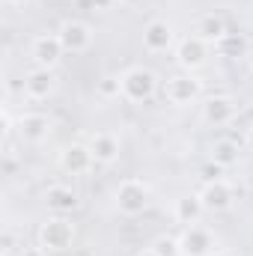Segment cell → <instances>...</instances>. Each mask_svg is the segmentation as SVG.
Returning a JSON list of instances; mask_svg holds the SVG:
<instances>
[{
  "label": "cell",
  "mask_w": 253,
  "mask_h": 256,
  "mask_svg": "<svg viewBox=\"0 0 253 256\" xmlns=\"http://www.w3.org/2000/svg\"><path fill=\"white\" fill-rule=\"evenodd\" d=\"M212 161H214V164H220L224 170H226V167H232V164L238 161V146H236L232 140H218V143L212 146Z\"/></svg>",
  "instance_id": "cell-19"
},
{
  "label": "cell",
  "mask_w": 253,
  "mask_h": 256,
  "mask_svg": "<svg viewBox=\"0 0 253 256\" xmlns=\"http://www.w3.org/2000/svg\"><path fill=\"white\" fill-rule=\"evenodd\" d=\"M152 250L158 256H182L179 238H173V236H158V238L152 242Z\"/></svg>",
  "instance_id": "cell-20"
},
{
  "label": "cell",
  "mask_w": 253,
  "mask_h": 256,
  "mask_svg": "<svg viewBox=\"0 0 253 256\" xmlns=\"http://www.w3.org/2000/svg\"><path fill=\"white\" fill-rule=\"evenodd\" d=\"M200 200L206 206V212H226L232 206V188L224 179H212L206 182V188L200 191Z\"/></svg>",
  "instance_id": "cell-13"
},
{
  "label": "cell",
  "mask_w": 253,
  "mask_h": 256,
  "mask_svg": "<svg viewBox=\"0 0 253 256\" xmlns=\"http://www.w3.org/2000/svg\"><path fill=\"white\" fill-rule=\"evenodd\" d=\"M63 54H66V48H63V42H60L57 33H42L30 45V57L36 60L39 68H54V66L63 60Z\"/></svg>",
  "instance_id": "cell-4"
},
{
  "label": "cell",
  "mask_w": 253,
  "mask_h": 256,
  "mask_svg": "<svg viewBox=\"0 0 253 256\" xmlns=\"http://www.w3.org/2000/svg\"><path fill=\"white\" fill-rule=\"evenodd\" d=\"M212 256H236V254H232V250H214Z\"/></svg>",
  "instance_id": "cell-26"
},
{
  "label": "cell",
  "mask_w": 253,
  "mask_h": 256,
  "mask_svg": "<svg viewBox=\"0 0 253 256\" xmlns=\"http://www.w3.org/2000/svg\"><path fill=\"white\" fill-rule=\"evenodd\" d=\"M202 212H206V206H202L200 194H188V196L176 200V208H173L176 220H179V224H185V226H194V224L202 218Z\"/></svg>",
  "instance_id": "cell-17"
},
{
  "label": "cell",
  "mask_w": 253,
  "mask_h": 256,
  "mask_svg": "<svg viewBox=\"0 0 253 256\" xmlns=\"http://www.w3.org/2000/svg\"><path fill=\"white\" fill-rule=\"evenodd\" d=\"M179 248H182V256H212L218 250L214 248V236L206 226H200V224L185 226V232L179 238Z\"/></svg>",
  "instance_id": "cell-5"
},
{
  "label": "cell",
  "mask_w": 253,
  "mask_h": 256,
  "mask_svg": "<svg viewBox=\"0 0 253 256\" xmlns=\"http://www.w3.org/2000/svg\"><path fill=\"white\" fill-rule=\"evenodd\" d=\"M120 84H122V96H126L128 102H146V98H152L155 90H158L155 72H149V68H143V66H134V68L122 72V74H120Z\"/></svg>",
  "instance_id": "cell-1"
},
{
  "label": "cell",
  "mask_w": 253,
  "mask_h": 256,
  "mask_svg": "<svg viewBox=\"0 0 253 256\" xmlns=\"http://www.w3.org/2000/svg\"><path fill=\"white\" fill-rule=\"evenodd\" d=\"M42 254H45V250L39 248V250H24V254H21V256H42Z\"/></svg>",
  "instance_id": "cell-25"
},
{
  "label": "cell",
  "mask_w": 253,
  "mask_h": 256,
  "mask_svg": "<svg viewBox=\"0 0 253 256\" xmlns=\"http://www.w3.org/2000/svg\"><path fill=\"white\" fill-rule=\"evenodd\" d=\"M45 202L54 214H68V212L78 208V194L72 188H66V185H51L48 194H45Z\"/></svg>",
  "instance_id": "cell-16"
},
{
  "label": "cell",
  "mask_w": 253,
  "mask_h": 256,
  "mask_svg": "<svg viewBox=\"0 0 253 256\" xmlns=\"http://www.w3.org/2000/svg\"><path fill=\"white\" fill-rule=\"evenodd\" d=\"M146 206H149V188H146V182H140V179H122L120 188H116V208L122 214H128V218H137V214L146 212Z\"/></svg>",
  "instance_id": "cell-3"
},
{
  "label": "cell",
  "mask_w": 253,
  "mask_h": 256,
  "mask_svg": "<svg viewBox=\"0 0 253 256\" xmlns=\"http://www.w3.org/2000/svg\"><path fill=\"white\" fill-rule=\"evenodd\" d=\"M110 3H114V0H92V6H96V9H108Z\"/></svg>",
  "instance_id": "cell-24"
},
{
  "label": "cell",
  "mask_w": 253,
  "mask_h": 256,
  "mask_svg": "<svg viewBox=\"0 0 253 256\" xmlns=\"http://www.w3.org/2000/svg\"><path fill=\"white\" fill-rule=\"evenodd\" d=\"M15 250V236L12 232H3V256H9Z\"/></svg>",
  "instance_id": "cell-23"
},
{
  "label": "cell",
  "mask_w": 253,
  "mask_h": 256,
  "mask_svg": "<svg viewBox=\"0 0 253 256\" xmlns=\"http://www.w3.org/2000/svg\"><path fill=\"white\" fill-rule=\"evenodd\" d=\"M57 36H60L63 48L72 51V54H84L92 45V27L84 24V21H63L60 30H57Z\"/></svg>",
  "instance_id": "cell-7"
},
{
  "label": "cell",
  "mask_w": 253,
  "mask_h": 256,
  "mask_svg": "<svg viewBox=\"0 0 253 256\" xmlns=\"http://www.w3.org/2000/svg\"><path fill=\"white\" fill-rule=\"evenodd\" d=\"M196 36L206 39L208 45H212V42H220V39L226 36V21H224L220 15H202L200 24H196Z\"/></svg>",
  "instance_id": "cell-18"
},
{
  "label": "cell",
  "mask_w": 253,
  "mask_h": 256,
  "mask_svg": "<svg viewBox=\"0 0 253 256\" xmlns=\"http://www.w3.org/2000/svg\"><path fill=\"white\" fill-rule=\"evenodd\" d=\"M92 164H96L92 149L84 146V143H72V146H66L63 152H60V167L68 176H84V173L92 170Z\"/></svg>",
  "instance_id": "cell-9"
},
{
  "label": "cell",
  "mask_w": 253,
  "mask_h": 256,
  "mask_svg": "<svg viewBox=\"0 0 253 256\" xmlns=\"http://www.w3.org/2000/svg\"><path fill=\"white\" fill-rule=\"evenodd\" d=\"M173 39H176L173 27H170L167 21H161V18L149 21L146 30H143V48H146L149 54H164V51H170V48H173Z\"/></svg>",
  "instance_id": "cell-10"
},
{
  "label": "cell",
  "mask_w": 253,
  "mask_h": 256,
  "mask_svg": "<svg viewBox=\"0 0 253 256\" xmlns=\"http://www.w3.org/2000/svg\"><path fill=\"white\" fill-rule=\"evenodd\" d=\"M248 146L253 149V128H248Z\"/></svg>",
  "instance_id": "cell-28"
},
{
  "label": "cell",
  "mask_w": 253,
  "mask_h": 256,
  "mask_svg": "<svg viewBox=\"0 0 253 256\" xmlns=\"http://www.w3.org/2000/svg\"><path fill=\"white\" fill-rule=\"evenodd\" d=\"M176 60H179L182 68H188V72L202 68L206 60H208V42L200 39V36H188V39H182V42L176 45Z\"/></svg>",
  "instance_id": "cell-8"
},
{
  "label": "cell",
  "mask_w": 253,
  "mask_h": 256,
  "mask_svg": "<svg viewBox=\"0 0 253 256\" xmlns=\"http://www.w3.org/2000/svg\"><path fill=\"white\" fill-rule=\"evenodd\" d=\"M220 173H224V167H220V164H214V161L206 167V179H208V182H212V179H220Z\"/></svg>",
  "instance_id": "cell-22"
},
{
  "label": "cell",
  "mask_w": 253,
  "mask_h": 256,
  "mask_svg": "<svg viewBox=\"0 0 253 256\" xmlns=\"http://www.w3.org/2000/svg\"><path fill=\"white\" fill-rule=\"evenodd\" d=\"M51 134V120L45 114H24L18 120V137L24 143H42Z\"/></svg>",
  "instance_id": "cell-14"
},
{
  "label": "cell",
  "mask_w": 253,
  "mask_h": 256,
  "mask_svg": "<svg viewBox=\"0 0 253 256\" xmlns=\"http://www.w3.org/2000/svg\"><path fill=\"white\" fill-rule=\"evenodd\" d=\"M238 114V104L232 96H214L202 104V120L208 126H230Z\"/></svg>",
  "instance_id": "cell-11"
},
{
  "label": "cell",
  "mask_w": 253,
  "mask_h": 256,
  "mask_svg": "<svg viewBox=\"0 0 253 256\" xmlns=\"http://www.w3.org/2000/svg\"><path fill=\"white\" fill-rule=\"evenodd\" d=\"M248 63H250V72H253V51L248 54Z\"/></svg>",
  "instance_id": "cell-30"
},
{
  "label": "cell",
  "mask_w": 253,
  "mask_h": 256,
  "mask_svg": "<svg viewBox=\"0 0 253 256\" xmlns=\"http://www.w3.org/2000/svg\"><path fill=\"white\" fill-rule=\"evenodd\" d=\"M200 80L194 78V74H173V78H167V84H164V98L170 102V104H190L196 96H200Z\"/></svg>",
  "instance_id": "cell-6"
},
{
  "label": "cell",
  "mask_w": 253,
  "mask_h": 256,
  "mask_svg": "<svg viewBox=\"0 0 253 256\" xmlns=\"http://www.w3.org/2000/svg\"><path fill=\"white\" fill-rule=\"evenodd\" d=\"M122 3H140V0H122Z\"/></svg>",
  "instance_id": "cell-31"
},
{
  "label": "cell",
  "mask_w": 253,
  "mask_h": 256,
  "mask_svg": "<svg viewBox=\"0 0 253 256\" xmlns=\"http://www.w3.org/2000/svg\"><path fill=\"white\" fill-rule=\"evenodd\" d=\"M120 92H122L120 78H104V80L98 84V96H102V98H116Z\"/></svg>",
  "instance_id": "cell-21"
},
{
  "label": "cell",
  "mask_w": 253,
  "mask_h": 256,
  "mask_svg": "<svg viewBox=\"0 0 253 256\" xmlns=\"http://www.w3.org/2000/svg\"><path fill=\"white\" fill-rule=\"evenodd\" d=\"M3 3H6V6H21L24 0H3Z\"/></svg>",
  "instance_id": "cell-27"
},
{
  "label": "cell",
  "mask_w": 253,
  "mask_h": 256,
  "mask_svg": "<svg viewBox=\"0 0 253 256\" xmlns=\"http://www.w3.org/2000/svg\"><path fill=\"white\" fill-rule=\"evenodd\" d=\"M72 238H74V226H72V220H66L63 214L48 218L39 226V248L45 254H60V250H66L72 244Z\"/></svg>",
  "instance_id": "cell-2"
},
{
  "label": "cell",
  "mask_w": 253,
  "mask_h": 256,
  "mask_svg": "<svg viewBox=\"0 0 253 256\" xmlns=\"http://www.w3.org/2000/svg\"><path fill=\"white\" fill-rule=\"evenodd\" d=\"M90 149H92L96 164H114L120 158V137L110 131H98V134H92Z\"/></svg>",
  "instance_id": "cell-15"
},
{
  "label": "cell",
  "mask_w": 253,
  "mask_h": 256,
  "mask_svg": "<svg viewBox=\"0 0 253 256\" xmlns=\"http://www.w3.org/2000/svg\"><path fill=\"white\" fill-rule=\"evenodd\" d=\"M57 90V78H54V68H33L27 78H24V92H27V98H33V102H42V98H48L51 92Z\"/></svg>",
  "instance_id": "cell-12"
},
{
  "label": "cell",
  "mask_w": 253,
  "mask_h": 256,
  "mask_svg": "<svg viewBox=\"0 0 253 256\" xmlns=\"http://www.w3.org/2000/svg\"><path fill=\"white\" fill-rule=\"evenodd\" d=\"M137 256H158V254H155V250L149 248V250H143V254H137Z\"/></svg>",
  "instance_id": "cell-29"
}]
</instances>
